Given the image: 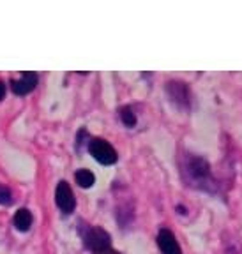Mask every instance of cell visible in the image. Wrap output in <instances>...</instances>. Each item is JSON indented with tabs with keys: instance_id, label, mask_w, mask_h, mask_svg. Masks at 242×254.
Returning <instances> with one entry per match:
<instances>
[{
	"instance_id": "52a82bcc",
	"label": "cell",
	"mask_w": 242,
	"mask_h": 254,
	"mask_svg": "<svg viewBox=\"0 0 242 254\" xmlns=\"http://www.w3.org/2000/svg\"><path fill=\"white\" fill-rule=\"evenodd\" d=\"M158 246H159V249H161V253L163 254H182L179 242H177V238H175V235L171 233L168 228H161V230H159Z\"/></svg>"
},
{
	"instance_id": "30bf717a",
	"label": "cell",
	"mask_w": 242,
	"mask_h": 254,
	"mask_svg": "<svg viewBox=\"0 0 242 254\" xmlns=\"http://www.w3.org/2000/svg\"><path fill=\"white\" fill-rule=\"evenodd\" d=\"M119 113H120V120H122V124L126 127H135L136 126V115L133 113L131 106L120 108Z\"/></svg>"
},
{
	"instance_id": "7a4b0ae2",
	"label": "cell",
	"mask_w": 242,
	"mask_h": 254,
	"mask_svg": "<svg viewBox=\"0 0 242 254\" xmlns=\"http://www.w3.org/2000/svg\"><path fill=\"white\" fill-rule=\"evenodd\" d=\"M80 235L83 240V246L92 253L99 254L111 249V237L106 230L99 226H88L85 222H80Z\"/></svg>"
},
{
	"instance_id": "8fae6325",
	"label": "cell",
	"mask_w": 242,
	"mask_h": 254,
	"mask_svg": "<svg viewBox=\"0 0 242 254\" xmlns=\"http://www.w3.org/2000/svg\"><path fill=\"white\" fill-rule=\"evenodd\" d=\"M11 203H12V192H11V189L0 184V205H5V206H7V205H11Z\"/></svg>"
},
{
	"instance_id": "ba28073f",
	"label": "cell",
	"mask_w": 242,
	"mask_h": 254,
	"mask_svg": "<svg viewBox=\"0 0 242 254\" xmlns=\"http://www.w3.org/2000/svg\"><path fill=\"white\" fill-rule=\"evenodd\" d=\"M32 214L28 208H20V210L14 214V226L18 231H28L32 226Z\"/></svg>"
},
{
	"instance_id": "6da1fadb",
	"label": "cell",
	"mask_w": 242,
	"mask_h": 254,
	"mask_svg": "<svg viewBox=\"0 0 242 254\" xmlns=\"http://www.w3.org/2000/svg\"><path fill=\"white\" fill-rule=\"evenodd\" d=\"M180 179L186 186L193 189L205 190V192H216L218 182L214 180L211 164L205 159L195 154H180Z\"/></svg>"
},
{
	"instance_id": "8992f818",
	"label": "cell",
	"mask_w": 242,
	"mask_h": 254,
	"mask_svg": "<svg viewBox=\"0 0 242 254\" xmlns=\"http://www.w3.org/2000/svg\"><path fill=\"white\" fill-rule=\"evenodd\" d=\"M37 79H39V78H37L36 72L27 71V72H23V74H21V78L12 79L11 88H12V92H14L16 95H27V94H30L34 88H36Z\"/></svg>"
},
{
	"instance_id": "3957f363",
	"label": "cell",
	"mask_w": 242,
	"mask_h": 254,
	"mask_svg": "<svg viewBox=\"0 0 242 254\" xmlns=\"http://www.w3.org/2000/svg\"><path fill=\"white\" fill-rule=\"evenodd\" d=\"M88 152H90L92 157L97 161V163L104 164V166H110V164H115L119 155L117 150L111 147L110 143L103 138H94L88 141Z\"/></svg>"
},
{
	"instance_id": "5bb4252c",
	"label": "cell",
	"mask_w": 242,
	"mask_h": 254,
	"mask_svg": "<svg viewBox=\"0 0 242 254\" xmlns=\"http://www.w3.org/2000/svg\"><path fill=\"white\" fill-rule=\"evenodd\" d=\"M99 254H119L117 251H113V249H108V251H104V253H99Z\"/></svg>"
},
{
	"instance_id": "4fadbf2b",
	"label": "cell",
	"mask_w": 242,
	"mask_h": 254,
	"mask_svg": "<svg viewBox=\"0 0 242 254\" xmlns=\"http://www.w3.org/2000/svg\"><path fill=\"white\" fill-rule=\"evenodd\" d=\"M177 210H179V214H184V215L187 214V212H186V206H177Z\"/></svg>"
},
{
	"instance_id": "277c9868",
	"label": "cell",
	"mask_w": 242,
	"mask_h": 254,
	"mask_svg": "<svg viewBox=\"0 0 242 254\" xmlns=\"http://www.w3.org/2000/svg\"><path fill=\"white\" fill-rule=\"evenodd\" d=\"M166 94L170 97V101L179 108V110H189L191 104V94H189V87L184 81L179 79H171L166 83Z\"/></svg>"
},
{
	"instance_id": "7c38bea8",
	"label": "cell",
	"mask_w": 242,
	"mask_h": 254,
	"mask_svg": "<svg viewBox=\"0 0 242 254\" xmlns=\"http://www.w3.org/2000/svg\"><path fill=\"white\" fill-rule=\"evenodd\" d=\"M5 97V83L4 81H0V101Z\"/></svg>"
},
{
	"instance_id": "9c48e42d",
	"label": "cell",
	"mask_w": 242,
	"mask_h": 254,
	"mask_svg": "<svg viewBox=\"0 0 242 254\" xmlns=\"http://www.w3.org/2000/svg\"><path fill=\"white\" fill-rule=\"evenodd\" d=\"M75 179H76V184H78L80 187H83V189L92 187V186H94V182H95L94 173H92L90 170H85V168H81V170L76 171Z\"/></svg>"
},
{
	"instance_id": "5b68a950",
	"label": "cell",
	"mask_w": 242,
	"mask_h": 254,
	"mask_svg": "<svg viewBox=\"0 0 242 254\" xmlns=\"http://www.w3.org/2000/svg\"><path fill=\"white\" fill-rule=\"evenodd\" d=\"M55 201L57 206L64 214H73L76 208V199H75V192H73L71 186H69L66 180H60L59 186L55 190Z\"/></svg>"
}]
</instances>
